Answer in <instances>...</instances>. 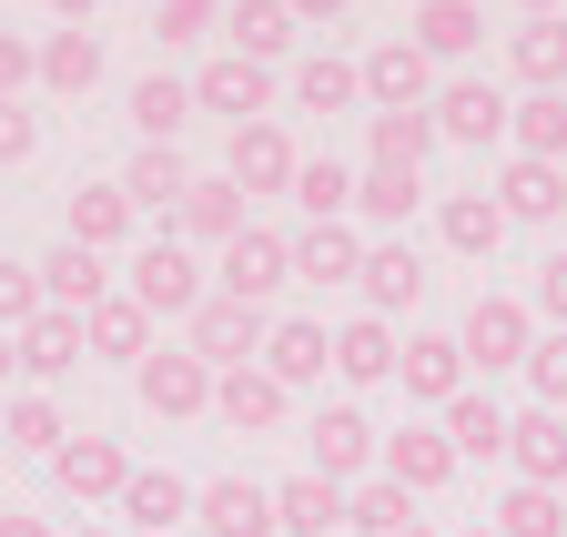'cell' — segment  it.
<instances>
[{"label": "cell", "mask_w": 567, "mask_h": 537, "mask_svg": "<svg viewBox=\"0 0 567 537\" xmlns=\"http://www.w3.org/2000/svg\"><path fill=\"white\" fill-rule=\"evenodd\" d=\"M122 295L153 314V324H193V304L213 295V275H203V254L183 244V234H153L132 254V275H122Z\"/></svg>", "instance_id": "6da1fadb"}, {"label": "cell", "mask_w": 567, "mask_h": 537, "mask_svg": "<svg viewBox=\"0 0 567 537\" xmlns=\"http://www.w3.org/2000/svg\"><path fill=\"white\" fill-rule=\"evenodd\" d=\"M295 285V234H274V224H244L224 254H213V295H234V304H264Z\"/></svg>", "instance_id": "7a4b0ae2"}, {"label": "cell", "mask_w": 567, "mask_h": 537, "mask_svg": "<svg viewBox=\"0 0 567 537\" xmlns=\"http://www.w3.org/2000/svg\"><path fill=\"white\" fill-rule=\"evenodd\" d=\"M274 102H284V72H264V61H244V51H213L203 72H193V112H213L224 132L274 122Z\"/></svg>", "instance_id": "3957f363"}, {"label": "cell", "mask_w": 567, "mask_h": 537, "mask_svg": "<svg viewBox=\"0 0 567 537\" xmlns=\"http://www.w3.org/2000/svg\"><path fill=\"white\" fill-rule=\"evenodd\" d=\"M456 345H466V365H476V375L527 365V345H537V304H527V295H476V304H466V324H456Z\"/></svg>", "instance_id": "277c9868"}, {"label": "cell", "mask_w": 567, "mask_h": 537, "mask_svg": "<svg viewBox=\"0 0 567 537\" xmlns=\"http://www.w3.org/2000/svg\"><path fill=\"white\" fill-rule=\"evenodd\" d=\"M425 112H436V143H466V153H496V143H507V92H496L486 72H446L436 82V102H425Z\"/></svg>", "instance_id": "5b68a950"}, {"label": "cell", "mask_w": 567, "mask_h": 537, "mask_svg": "<svg viewBox=\"0 0 567 537\" xmlns=\"http://www.w3.org/2000/svg\"><path fill=\"white\" fill-rule=\"evenodd\" d=\"M264 334H274V314H264V304L203 295V304H193V324H183V345H193L213 375H224V365H254V355H264Z\"/></svg>", "instance_id": "8992f818"}, {"label": "cell", "mask_w": 567, "mask_h": 537, "mask_svg": "<svg viewBox=\"0 0 567 537\" xmlns=\"http://www.w3.org/2000/svg\"><path fill=\"white\" fill-rule=\"evenodd\" d=\"M132 395H142V416H213V365L193 345H153L132 365Z\"/></svg>", "instance_id": "52a82bcc"}, {"label": "cell", "mask_w": 567, "mask_h": 537, "mask_svg": "<svg viewBox=\"0 0 567 537\" xmlns=\"http://www.w3.org/2000/svg\"><path fill=\"white\" fill-rule=\"evenodd\" d=\"M224 173L244 183V204H264V193H295L305 153H295L284 122H244V132H224Z\"/></svg>", "instance_id": "ba28073f"}, {"label": "cell", "mask_w": 567, "mask_h": 537, "mask_svg": "<svg viewBox=\"0 0 567 537\" xmlns=\"http://www.w3.org/2000/svg\"><path fill=\"white\" fill-rule=\"evenodd\" d=\"M51 487H61L71 507H122V487H132L122 436H71V446L51 456Z\"/></svg>", "instance_id": "9c48e42d"}, {"label": "cell", "mask_w": 567, "mask_h": 537, "mask_svg": "<svg viewBox=\"0 0 567 537\" xmlns=\"http://www.w3.org/2000/svg\"><path fill=\"white\" fill-rule=\"evenodd\" d=\"M436 82H446V72H436L405 31L365 51V112H425V102H436Z\"/></svg>", "instance_id": "30bf717a"}, {"label": "cell", "mask_w": 567, "mask_h": 537, "mask_svg": "<svg viewBox=\"0 0 567 537\" xmlns=\"http://www.w3.org/2000/svg\"><path fill=\"white\" fill-rule=\"evenodd\" d=\"M305 446H315V477H334V487H365L385 436L365 426V406H324V416L305 426Z\"/></svg>", "instance_id": "8fae6325"}, {"label": "cell", "mask_w": 567, "mask_h": 537, "mask_svg": "<svg viewBox=\"0 0 567 537\" xmlns=\"http://www.w3.org/2000/svg\"><path fill=\"white\" fill-rule=\"evenodd\" d=\"M425 285H436V275H425V254L405 244V234H385V244H365V285H354V295H365V314H415L425 304Z\"/></svg>", "instance_id": "7c38bea8"}, {"label": "cell", "mask_w": 567, "mask_h": 537, "mask_svg": "<svg viewBox=\"0 0 567 537\" xmlns=\"http://www.w3.org/2000/svg\"><path fill=\"white\" fill-rule=\"evenodd\" d=\"M395 375H405V395H415V406H456V395L476 385V365H466V345H456V334H405V355H395Z\"/></svg>", "instance_id": "4fadbf2b"}, {"label": "cell", "mask_w": 567, "mask_h": 537, "mask_svg": "<svg viewBox=\"0 0 567 537\" xmlns=\"http://www.w3.org/2000/svg\"><path fill=\"white\" fill-rule=\"evenodd\" d=\"M284 395H295V385H324L334 375V334L315 324V314H274V334H264V355H254Z\"/></svg>", "instance_id": "5bb4252c"}, {"label": "cell", "mask_w": 567, "mask_h": 537, "mask_svg": "<svg viewBox=\"0 0 567 537\" xmlns=\"http://www.w3.org/2000/svg\"><path fill=\"white\" fill-rule=\"evenodd\" d=\"M456 466H466V456L446 446V426H395V436L375 446V477H395L405 497H436V487L456 477Z\"/></svg>", "instance_id": "9a60e30c"}, {"label": "cell", "mask_w": 567, "mask_h": 537, "mask_svg": "<svg viewBox=\"0 0 567 537\" xmlns=\"http://www.w3.org/2000/svg\"><path fill=\"white\" fill-rule=\"evenodd\" d=\"M405 41L436 61V72H456V61H476V51H486V0H415Z\"/></svg>", "instance_id": "2e32d148"}, {"label": "cell", "mask_w": 567, "mask_h": 537, "mask_svg": "<svg viewBox=\"0 0 567 537\" xmlns=\"http://www.w3.org/2000/svg\"><path fill=\"white\" fill-rule=\"evenodd\" d=\"M244 224H254V214H244V183H234V173H193V193H183L173 234H183L193 254H224V244H234Z\"/></svg>", "instance_id": "e0dca14e"}, {"label": "cell", "mask_w": 567, "mask_h": 537, "mask_svg": "<svg viewBox=\"0 0 567 537\" xmlns=\"http://www.w3.org/2000/svg\"><path fill=\"white\" fill-rule=\"evenodd\" d=\"M132 193L122 183H71V204H61V244H82V254H122L132 244Z\"/></svg>", "instance_id": "ac0fdd59"}, {"label": "cell", "mask_w": 567, "mask_h": 537, "mask_svg": "<svg viewBox=\"0 0 567 537\" xmlns=\"http://www.w3.org/2000/svg\"><path fill=\"white\" fill-rule=\"evenodd\" d=\"M496 214H507V224H557L567 214V163H537V153H507V163H496Z\"/></svg>", "instance_id": "d6986e66"}, {"label": "cell", "mask_w": 567, "mask_h": 537, "mask_svg": "<svg viewBox=\"0 0 567 537\" xmlns=\"http://www.w3.org/2000/svg\"><path fill=\"white\" fill-rule=\"evenodd\" d=\"M213 416H224L234 436H274L284 416H295V395H284L264 365H224V375H213Z\"/></svg>", "instance_id": "ffe728a7"}, {"label": "cell", "mask_w": 567, "mask_h": 537, "mask_svg": "<svg viewBox=\"0 0 567 537\" xmlns=\"http://www.w3.org/2000/svg\"><path fill=\"white\" fill-rule=\"evenodd\" d=\"M295 41H305V21L284 11V0H224V51H244V61H264V72H284V61H295Z\"/></svg>", "instance_id": "44dd1931"}, {"label": "cell", "mask_w": 567, "mask_h": 537, "mask_svg": "<svg viewBox=\"0 0 567 537\" xmlns=\"http://www.w3.org/2000/svg\"><path fill=\"white\" fill-rule=\"evenodd\" d=\"M295 285H315V295L365 285V234H354V224H305L295 234Z\"/></svg>", "instance_id": "7402d4cb"}, {"label": "cell", "mask_w": 567, "mask_h": 537, "mask_svg": "<svg viewBox=\"0 0 567 537\" xmlns=\"http://www.w3.org/2000/svg\"><path fill=\"white\" fill-rule=\"evenodd\" d=\"M193 527L203 537H284L274 527V487H254V477H213L193 497Z\"/></svg>", "instance_id": "603a6c76"}, {"label": "cell", "mask_w": 567, "mask_h": 537, "mask_svg": "<svg viewBox=\"0 0 567 537\" xmlns=\"http://www.w3.org/2000/svg\"><path fill=\"white\" fill-rule=\"evenodd\" d=\"M507 466H517V487H567V416L557 406L507 416Z\"/></svg>", "instance_id": "cb8c5ba5"}, {"label": "cell", "mask_w": 567, "mask_h": 537, "mask_svg": "<svg viewBox=\"0 0 567 537\" xmlns=\"http://www.w3.org/2000/svg\"><path fill=\"white\" fill-rule=\"evenodd\" d=\"M284 102H295V112H354V102H365V61H344V51H305L295 72H284Z\"/></svg>", "instance_id": "d4e9b609"}, {"label": "cell", "mask_w": 567, "mask_h": 537, "mask_svg": "<svg viewBox=\"0 0 567 537\" xmlns=\"http://www.w3.org/2000/svg\"><path fill=\"white\" fill-rule=\"evenodd\" d=\"M112 295V254H82V244H51L41 254V304L51 314H92Z\"/></svg>", "instance_id": "484cf974"}, {"label": "cell", "mask_w": 567, "mask_h": 537, "mask_svg": "<svg viewBox=\"0 0 567 537\" xmlns=\"http://www.w3.org/2000/svg\"><path fill=\"white\" fill-rule=\"evenodd\" d=\"M395 355H405V345H395V324H385V314H344V324H334V385L365 395V385L395 375Z\"/></svg>", "instance_id": "4316f807"}, {"label": "cell", "mask_w": 567, "mask_h": 537, "mask_svg": "<svg viewBox=\"0 0 567 537\" xmlns=\"http://www.w3.org/2000/svg\"><path fill=\"white\" fill-rule=\"evenodd\" d=\"M507 82H517V92H567V11L507 31Z\"/></svg>", "instance_id": "83f0119b"}, {"label": "cell", "mask_w": 567, "mask_h": 537, "mask_svg": "<svg viewBox=\"0 0 567 537\" xmlns=\"http://www.w3.org/2000/svg\"><path fill=\"white\" fill-rule=\"evenodd\" d=\"M92 82H102V31H92V21H61V31L41 41V92H51V102H82Z\"/></svg>", "instance_id": "f1b7e54d"}, {"label": "cell", "mask_w": 567, "mask_h": 537, "mask_svg": "<svg viewBox=\"0 0 567 537\" xmlns=\"http://www.w3.org/2000/svg\"><path fill=\"white\" fill-rule=\"evenodd\" d=\"M122 193H132V214H183V193H193V163L173 153V143H142L132 163H122Z\"/></svg>", "instance_id": "f546056e"}, {"label": "cell", "mask_w": 567, "mask_h": 537, "mask_svg": "<svg viewBox=\"0 0 567 537\" xmlns=\"http://www.w3.org/2000/svg\"><path fill=\"white\" fill-rule=\"evenodd\" d=\"M436 234H446V254L486 264L496 244H507V214H496V193H486V183H476V193H436Z\"/></svg>", "instance_id": "4dcf8cb0"}, {"label": "cell", "mask_w": 567, "mask_h": 537, "mask_svg": "<svg viewBox=\"0 0 567 537\" xmlns=\"http://www.w3.org/2000/svg\"><path fill=\"white\" fill-rule=\"evenodd\" d=\"M122 112H132L142 143H183V122H193V72H142Z\"/></svg>", "instance_id": "1f68e13d"}, {"label": "cell", "mask_w": 567, "mask_h": 537, "mask_svg": "<svg viewBox=\"0 0 567 537\" xmlns=\"http://www.w3.org/2000/svg\"><path fill=\"white\" fill-rule=\"evenodd\" d=\"M82 345H92V355H112V365H142V355H153V314H142V304L112 285V295L82 314Z\"/></svg>", "instance_id": "d6a6232c"}, {"label": "cell", "mask_w": 567, "mask_h": 537, "mask_svg": "<svg viewBox=\"0 0 567 537\" xmlns=\"http://www.w3.org/2000/svg\"><path fill=\"white\" fill-rule=\"evenodd\" d=\"M0 446H11V456H61L71 446V426H61V406H51V395L41 385H21V395H0Z\"/></svg>", "instance_id": "836d02e7"}, {"label": "cell", "mask_w": 567, "mask_h": 537, "mask_svg": "<svg viewBox=\"0 0 567 537\" xmlns=\"http://www.w3.org/2000/svg\"><path fill=\"white\" fill-rule=\"evenodd\" d=\"M274 527H284V537H334V527H344V487L315 477V466H305V477H284V487H274Z\"/></svg>", "instance_id": "e575fe53"}, {"label": "cell", "mask_w": 567, "mask_h": 537, "mask_svg": "<svg viewBox=\"0 0 567 537\" xmlns=\"http://www.w3.org/2000/svg\"><path fill=\"white\" fill-rule=\"evenodd\" d=\"M11 345H21V375H31V385H61L71 365L92 355V345H82V314H41V324L11 334Z\"/></svg>", "instance_id": "d590c367"}, {"label": "cell", "mask_w": 567, "mask_h": 537, "mask_svg": "<svg viewBox=\"0 0 567 537\" xmlns=\"http://www.w3.org/2000/svg\"><path fill=\"white\" fill-rule=\"evenodd\" d=\"M425 153H436V112H365V163L425 173Z\"/></svg>", "instance_id": "8d00e7d4"}, {"label": "cell", "mask_w": 567, "mask_h": 537, "mask_svg": "<svg viewBox=\"0 0 567 537\" xmlns=\"http://www.w3.org/2000/svg\"><path fill=\"white\" fill-rule=\"evenodd\" d=\"M193 497H203V487H193V477H173V466H132L122 517H132V527H183V517H193Z\"/></svg>", "instance_id": "74e56055"}, {"label": "cell", "mask_w": 567, "mask_h": 537, "mask_svg": "<svg viewBox=\"0 0 567 537\" xmlns=\"http://www.w3.org/2000/svg\"><path fill=\"white\" fill-rule=\"evenodd\" d=\"M436 426H446V446H456V456H507V406H496L486 385H466Z\"/></svg>", "instance_id": "f35d334b"}, {"label": "cell", "mask_w": 567, "mask_h": 537, "mask_svg": "<svg viewBox=\"0 0 567 537\" xmlns=\"http://www.w3.org/2000/svg\"><path fill=\"white\" fill-rule=\"evenodd\" d=\"M507 153H537V163H567V92H527L507 112Z\"/></svg>", "instance_id": "ab89813d"}, {"label": "cell", "mask_w": 567, "mask_h": 537, "mask_svg": "<svg viewBox=\"0 0 567 537\" xmlns=\"http://www.w3.org/2000/svg\"><path fill=\"white\" fill-rule=\"evenodd\" d=\"M415 204H425V173H395V163H365V173H354V214H365V224L395 234Z\"/></svg>", "instance_id": "60d3db41"}, {"label": "cell", "mask_w": 567, "mask_h": 537, "mask_svg": "<svg viewBox=\"0 0 567 537\" xmlns=\"http://www.w3.org/2000/svg\"><path fill=\"white\" fill-rule=\"evenodd\" d=\"M284 204H305V224H344V214H354V173H344L334 153H305V173H295Z\"/></svg>", "instance_id": "b9f144b4"}, {"label": "cell", "mask_w": 567, "mask_h": 537, "mask_svg": "<svg viewBox=\"0 0 567 537\" xmlns=\"http://www.w3.org/2000/svg\"><path fill=\"white\" fill-rule=\"evenodd\" d=\"M344 527H354V537H405V527H415V497H405L395 477H365V487H344Z\"/></svg>", "instance_id": "7bdbcfd3"}, {"label": "cell", "mask_w": 567, "mask_h": 537, "mask_svg": "<svg viewBox=\"0 0 567 537\" xmlns=\"http://www.w3.org/2000/svg\"><path fill=\"white\" fill-rule=\"evenodd\" d=\"M496 537H567V487H507L496 497Z\"/></svg>", "instance_id": "ee69618b"}, {"label": "cell", "mask_w": 567, "mask_h": 537, "mask_svg": "<svg viewBox=\"0 0 567 537\" xmlns=\"http://www.w3.org/2000/svg\"><path fill=\"white\" fill-rule=\"evenodd\" d=\"M527 385H537V406H557L567 416V324H537V345H527V365H517Z\"/></svg>", "instance_id": "f6af8a7d"}, {"label": "cell", "mask_w": 567, "mask_h": 537, "mask_svg": "<svg viewBox=\"0 0 567 537\" xmlns=\"http://www.w3.org/2000/svg\"><path fill=\"white\" fill-rule=\"evenodd\" d=\"M213 31H224V0H163V11H153V41H163V51H193V41H213Z\"/></svg>", "instance_id": "bcb514c9"}, {"label": "cell", "mask_w": 567, "mask_h": 537, "mask_svg": "<svg viewBox=\"0 0 567 537\" xmlns=\"http://www.w3.org/2000/svg\"><path fill=\"white\" fill-rule=\"evenodd\" d=\"M51 304H41V264H0V334H21V324H41Z\"/></svg>", "instance_id": "7dc6e473"}, {"label": "cell", "mask_w": 567, "mask_h": 537, "mask_svg": "<svg viewBox=\"0 0 567 537\" xmlns=\"http://www.w3.org/2000/svg\"><path fill=\"white\" fill-rule=\"evenodd\" d=\"M31 82H41V41L31 31H0V102H21Z\"/></svg>", "instance_id": "c3c4849f"}, {"label": "cell", "mask_w": 567, "mask_h": 537, "mask_svg": "<svg viewBox=\"0 0 567 537\" xmlns=\"http://www.w3.org/2000/svg\"><path fill=\"white\" fill-rule=\"evenodd\" d=\"M31 153H41V112L31 102H0V173L31 163Z\"/></svg>", "instance_id": "681fc988"}, {"label": "cell", "mask_w": 567, "mask_h": 537, "mask_svg": "<svg viewBox=\"0 0 567 537\" xmlns=\"http://www.w3.org/2000/svg\"><path fill=\"white\" fill-rule=\"evenodd\" d=\"M527 304H537V324H567V254L537 264V295H527Z\"/></svg>", "instance_id": "f907efd6"}, {"label": "cell", "mask_w": 567, "mask_h": 537, "mask_svg": "<svg viewBox=\"0 0 567 537\" xmlns=\"http://www.w3.org/2000/svg\"><path fill=\"white\" fill-rule=\"evenodd\" d=\"M284 11H295V21H305V31H334V21H344V11H354V0H284Z\"/></svg>", "instance_id": "816d5d0a"}, {"label": "cell", "mask_w": 567, "mask_h": 537, "mask_svg": "<svg viewBox=\"0 0 567 537\" xmlns=\"http://www.w3.org/2000/svg\"><path fill=\"white\" fill-rule=\"evenodd\" d=\"M0 537H51L41 517H11V507H0Z\"/></svg>", "instance_id": "f5cc1de1"}, {"label": "cell", "mask_w": 567, "mask_h": 537, "mask_svg": "<svg viewBox=\"0 0 567 537\" xmlns=\"http://www.w3.org/2000/svg\"><path fill=\"white\" fill-rule=\"evenodd\" d=\"M51 11H61V21H92V11H102V0H51Z\"/></svg>", "instance_id": "db71d44e"}, {"label": "cell", "mask_w": 567, "mask_h": 537, "mask_svg": "<svg viewBox=\"0 0 567 537\" xmlns=\"http://www.w3.org/2000/svg\"><path fill=\"white\" fill-rule=\"evenodd\" d=\"M21 375V345H11V334H0V385H11Z\"/></svg>", "instance_id": "11a10c76"}, {"label": "cell", "mask_w": 567, "mask_h": 537, "mask_svg": "<svg viewBox=\"0 0 567 537\" xmlns=\"http://www.w3.org/2000/svg\"><path fill=\"white\" fill-rule=\"evenodd\" d=\"M517 11H527V21H557V11H567V0H517Z\"/></svg>", "instance_id": "9f6ffc18"}, {"label": "cell", "mask_w": 567, "mask_h": 537, "mask_svg": "<svg viewBox=\"0 0 567 537\" xmlns=\"http://www.w3.org/2000/svg\"><path fill=\"white\" fill-rule=\"evenodd\" d=\"M456 537H496V517H486V527H456Z\"/></svg>", "instance_id": "6f0895ef"}, {"label": "cell", "mask_w": 567, "mask_h": 537, "mask_svg": "<svg viewBox=\"0 0 567 537\" xmlns=\"http://www.w3.org/2000/svg\"><path fill=\"white\" fill-rule=\"evenodd\" d=\"M82 537H122V527H82Z\"/></svg>", "instance_id": "680465c9"}]
</instances>
